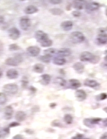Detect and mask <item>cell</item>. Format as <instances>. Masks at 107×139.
Instances as JSON below:
<instances>
[{
    "instance_id": "obj_1",
    "label": "cell",
    "mask_w": 107,
    "mask_h": 139,
    "mask_svg": "<svg viewBox=\"0 0 107 139\" xmlns=\"http://www.w3.org/2000/svg\"><path fill=\"white\" fill-rule=\"evenodd\" d=\"M80 59L81 62H89L93 64L98 63L100 58L89 51H84L80 56Z\"/></svg>"
},
{
    "instance_id": "obj_2",
    "label": "cell",
    "mask_w": 107,
    "mask_h": 139,
    "mask_svg": "<svg viewBox=\"0 0 107 139\" xmlns=\"http://www.w3.org/2000/svg\"><path fill=\"white\" fill-rule=\"evenodd\" d=\"M70 39L73 43L77 44L83 42L85 40V37L83 33L75 31L72 32L70 35Z\"/></svg>"
},
{
    "instance_id": "obj_3",
    "label": "cell",
    "mask_w": 107,
    "mask_h": 139,
    "mask_svg": "<svg viewBox=\"0 0 107 139\" xmlns=\"http://www.w3.org/2000/svg\"><path fill=\"white\" fill-rule=\"evenodd\" d=\"M23 61V57L21 55H17L15 57H9L5 59V64L7 65L17 67Z\"/></svg>"
},
{
    "instance_id": "obj_4",
    "label": "cell",
    "mask_w": 107,
    "mask_h": 139,
    "mask_svg": "<svg viewBox=\"0 0 107 139\" xmlns=\"http://www.w3.org/2000/svg\"><path fill=\"white\" fill-rule=\"evenodd\" d=\"M3 90L8 95H14L18 92V86L15 83H8L3 86Z\"/></svg>"
},
{
    "instance_id": "obj_5",
    "label": "cell",
    "mask_w": 107,
    "mask_h": 139,
    "mask_svg": "<svg viewBox=\"0 0 107 139\" xmlns=\"http://www.w3.org/2000/svg\"><path fill=\"white\" fill-rule=\"evenodd\" d=\"M35 38L37 42L41 43L49 39L47 34L43 32L42 31H37L35 33Z\"/></svg>"
},
{
    "instance_id": "obj_6",
    "label": "cell",
    "mask_w": 107,
    "mask_h": 139,
    "mask_svg": "<svg viewBox=\"0 0 107 139\" xmlns=\"http://www.w3.org/2000/svg\"><path fill=\"white\" fill-rule=\"evenodd\" d=\"M31 25V22L29 18L27 17H23L20 19L19 22V26L22 30L24 31L27 30Z\"/></svg>"
},
{
    "instance_id": "obj_7",
    "label": "cell",
    "mask_w": 107,
    "mask_h": 139,
    "mask_svg": "<svg viewBox=\"0 0 107 139\" xmlns=\"http://www.w3.org/2000/svg\"><path fill=\"white\" fill-rule=\"evenodd\" d=\"M101 120V118H86L84 120V124L89 127H93L95 124H98Z\"/></svg>"
},
{
    "instance_id": "obj_8",
    "label": "cell",
    "mask_w": 107,
    "mask_h": 139,
    "mask_svg": "<svg viewBox=\"0 0 107 139\" xmlns=\"http://www.w3.org/2000/svg\"><path fill=\"white\" fill-rule=\"evenodd\" d=\"M8 35L9 38L11 39L16 40L19 38L21 35V33L17 28L12 27L8 31Z\"/></svg>"
},
{
    "instance_id": "obj_9",
    "label": "cell",
    "mask_w": 107,
    "mask_h": 139,
    "mask_svg": "<svg viewBox=\"0 0 107 139\" xmlns=\"http://www.w3.org/2000/svg\"><path fill=\"white\" fill-rule=\"evenodd\" d=\"M27 53L32 57H36L40 54V49L37 46H30L26 49Z\"/></svg>"
},
{
    "instance_id": "obj_10",
    "label": "cell",
    "mask_w": 107,
    "mask_h": 139,
    "mask_svg": "<svg viewBox=\"0 0 107 139\" xmlns=\"http://www.w3.org/2000/svg\"><path fill=\"white\" fill-rule=\"evenodd\" d=\"M71 50L69 48H61L58 49L57 51L56 52V54L57 55L61 57H66L69 56L71 54Z\"/></svg>"
},
{
    "instance_id": "obj_11",
    "label": "cell",
    "mask_w": 107,
    "mask_h": 139,
    "mask_svg": "<svg viewBox=\"0 0 107 139\" xmlns=\"http://www.w3.org/2000/svg\"><path fill=\"white\" fill-rule=\"evenodd\" d=\"M85 8L87 10L93 11L98 10L100 8V4L98 3L95 2H89L86 5Z\"/></svg>"
},
{
    "instance_id": "obj_12",
    "label": "cell",
    "mask_w": 107,
    "mask_h": 139,
    "mask_svg": "<svg viewBox=\"0 0 107 139\" xmlns=\"http://www.w3.org/2000/svg\"><path fill=\"white\" fill-rule=\"evenodd\" d=\"M75 97L77 98L79 101H84L87 97V94L86 92L82 90V89H79L77 90L75 92Z\"/></svg>"
},
{
    "instance_id": "obj_13",
    "label": "cell",
    "mask_w": 107,
    "mask_h": 139,
    "mask_svg": "<svg viewBox=\"0 0 107 139\" xmlns=\"http://www.w3.org/2000/svg\"><path fill=\"white\" fill-rule=\"evenodd\" d=\"M73 26V23L70 21H66L62 22L61 24L62 29L65 31H70Z\"/></svg>"
},
{
    "instance_id": "obj_14",
    "label": "cell",
    "mask_w": 107,
    "mask_h": 139,
    "mask_svg": "<svg viewBox=\"0 0 107 139\" xmlns=\"http://www.w3.org/2000/svg\"><path fill=\"white\" fill-rule=\"evenodd\" d=\"M7 77L10 79H15L18 77V72L14 69H10L7 71L6 73Z\"/></svg>"
},
{
    "instance_id": "obj_15",
    "label": "cell",
    "mask_w": 107,
    "mask_h": 139,
    "mask_svg": "<svg viewBox=\"0 0 107 139\" xmlns=\"http://www.w3.org/2000/svg\"><path fill=\"white\" fill-rule=\"evenodd\" d=\"M73 69L79 74H81L84 72L85 67L81 62H77L73 65Z\"/></svg>"
},
{
    "instance_id": "obj_16",
    "label": "cell",
    "mask_w": 107,
    "mask_h": 139,
    "mask_svg": "<svg viewBox=\"0 0 107 139\" xmlns=\"http://www.w3.org/2000/svg\"><path fill=\"white\" fill-rule=\"evenodd\" d=\"M4 117L6 119H10L14 113V109L11 106H7L4 109Z\"/></svg>"
},
{
    "instance_id": "obj_17",
    "label": "cell",
    "mask_w": 107,
    "mask_h": 139,
    "mask_svg": "<svg viewBox=\"0 0 107 139\" xmlns=\"http://www.w3.org/2000/svg\"><path fill=\"white\" fill-rule=\"evenodd\" d=\"M84 85L91 88H95L96 87H98L99 85V83L95 80L87 79L84 81Z\"/></svg>"
},
{
    "instance_id": "obj_18",
    "label": "cell",
    "mask_w": 107,
    "mask_h": 139,
    "mask_svg": "<svg viewBox=\"0 0 107 139\" xmlns=\"http://www.w3.org/2000/svg\"><path fill=\"white\" fill-rule=\"evenodd\" d=\"M38 11V9L33 5H30L27 6L24 10V12L27 15H31L35 14Z\"/></svg>"
},
{
    "instance_id": "obj_19",
    "label": "cell",
    "mask_w": 107,
    "mask_h": 139,
    "mask_svg": "<svg viewBox=\"0 0 107 139\" xmlns=\"http://www.w3.org/2000/svg\"><path fill=\"white\" fill-rule=\"evenodd\" d=\"M96 40L101 44H105L107 43V34L102 33L98 35Z\"/></svg>"
},
{
    "instance_id": "obj_20",
    "label": "cell",
    "mask_w": 107,
    "mask_h": 139,
    "mask_svg": "<svg viewBox=\"0 0 107 139\" xmlns=\"http://www.w3.org/2000/svg\"><path fill=\"white\" fill-rule=\"evenodd\" d=\"M69 85L71 88L76 89L81 86V83L78 80L72 79L69 80Z\"/></svg>"
},
{
    "instance_id": "obj_21",
    "label": "cell",
    "mask_w": 107,
    "mask_h": 139,
    "mask_svg": "<svg viewBox=\"0 0 107 139\" xmlns=\"http://www.w3.org/2000/svg\"><path fill=\"white\" fill-rule=\"evenodd\" d=\"M26 114L22 111H17L15 115V119L18 122H22L26 119Z\"/></svg>"
},
{
    "instance_id": "obj_22",
    "label": "cell",
    "mask_w": 107,
    "mask_h": 139,
    "mask_svg": "<svg viewBox=\"0 0 107 139\" xmlns=\"http://www.w3.org/2000/svg\"><path fill=\"white\" fill-rule=\"evenodd\" d=\"M41 79L40 80L41 84L43 85H47L49 84L51 80V77L49 75L45 74L41 76Z\"/></svg>"
},
{
    "instance_id": "obj_23",
    "label": "cell",
    "mask_w": 107,
    "mask_h": 139,
    "mask_svg": "<svg viewBox=\"0 0 107 139\" xmlns=\"http://www.w3.org/2000/svg\"><path fill=\"white\" fill-rule=\"evenodd\" d=\"M45 69V66L41 63H37L33 66V70L34 72L37 73H41L43 72Z\"/></svg>"
},
{
    "instance_id": "obj_24",
    "label": "cell",
    "mask_w": 107,
    "mask_h": 139,
    "mask_svg": "<svg viewBox=\"0 0 107 139\" xmlns=\"http://www.w3.org/2000/svg\"><path fill=\"white\" fill-rule=\"evenodd\" d=\"M66 59L62 57H55L53 59V63L57 65H63L66 63Z\"/></svg>"
},
{
    "instance_id": "obj_25",
    "label": "cell",
    "mask_w": 107,
    "mask_h": 139,
    "mask_svg": "<svg viewBox=\"0 0 107 139\" xmlns=\"http://www.w3.org/2000/svg\"><path fill=\"white\" fill-rule=\"evenodd\" d=\"M49 12L53 15L60 16L63 14V11L60 8H52L49 10Z\"/></svg>"
},
{
    "instance_id": "obj_26",
    "label": "cell",
    "mask_w": 107,
    "mask_h": 139,
    "mask_svg": "<svg viewBox=\"0 0 107 139\" xmlns=\"http://www.w3.org/2000/svg\"><path fill=\"white\" fill-rule=\"evenodd\" d=\"M54 82L56 83V84L59 85L61 87H64L66 85V81L65 80L62 78H56L55 79Z\"/></svg>"
},
{
    "instance_id": "obj_27",
    "label": "cell",
    "mask_w": 107,
    "mask_h": 139,
    "mask_svg": "<svg viewBox=\"0 0 107 139\" xmlns=\"http://www.w3.org/2000/svg\"><path fill=\"white\" fill-rule=\"evenodd\" d=\"M51 58L52 57L50 56L45 55L43 56H41L39 57V59L41 62H43L46 63H48L51 62Z\"/></svg>"
},
{
    "instance_id": "obj_28",
    "label": "cell",
    "mask_w": 107,
    "mask_h": 139,
    "mask_svg": "<svg viewBox=\"0 0 107 139\" xmlns=\"http://www.w3.org/2000/svg\"><path fill=\"white\" fill-rule=\"evenodd\" d=\"M43 52L45 55L50 56L52 57V56L56 52V50L54 48H49V49L45 50L43 51Z\"/></svg>"
},
{
    "instance_id": "obj_29",
    "label": "cell",
    "mask_w": 107,
    "mask_h": 139,
    "mask_svg": "<svg viewBox=\"0 0 107 139\" xmlns=\"http://www.w3.org/2000/svg\"><path fill=\"white\" fill-rule=\"evenodd\" d=\"M64 122L67 124H71L73 122V118L71 115L69 114H66L64 117Z\"/></svg>"
},
{
    "instance_id": "obj_30",
    "label": "cell",
    "mask_w": 107,
    "mask_h": 139,
    "mask_svg": "<svg viewBox=\"0 0 107 139\" xmlns=\"http://www.w3.org/2000/svg\"><path fill=\"white\" fill-rule=\"evenodd\" d=\"M73 6L74 8L78 9V10H81L83 8V3L81 2V1H73Z\"/></svg>"
},
{
    "instance_id": "obj_31",
    "label": "cell",
    "mask_w": 107,
    "mask_h": 139,
    "mask_svg": "<svg viewBox=\"0 0 107 139\" xmlns=\"http://www.w3.org/2000/svg\"><path fill=\"white\" fill-rule=\"evenodd\" d=\"M7 100V96L4 92H0V104H4L6 103Z\"/></svg>"
},
{
    "instance_id": "obj_32",
    "label": "cell",
    "mask_w": 107,
    "mask_h": 139,
    "mask_svg": "<svg viewBox=\"0 0 107 139\" xmlns=\"http://www.w3.org/2000/svg\"><path fill=\"white\" fill-rule=\"evenodd\" d=\"M41 44V45L43 47H50L53 44V41L50 39H48V40L45 41L44 42H42Z\"/></svg>"
},
{
    "instance_id": "obj_33",
    "label": "cell",
    "mask_w": 107,
    "mask_h": 139,
    "mask_svg": "<svg viewBox=\"0 0 107 139\" xmlns=\"http://www.w3.org/2000/svg\"><path fill=\"white\" fill-rule=\"evenodd\" d=\"M9 49L10 51H16L21 49V47L17 44H11L9 45Z\"/></svg>"
},
{
    "instance_id": "obj_34",
    "label": "cell",
    "mask_w": 107,
    "mask_h": 139,
    "mask_svg": "<svg viewBox=\"0 0 107 139\" xmlns=\"http://www.w3.org/2000/svg\"><path fill=\"white\" fill-rule=\"evenodd\" d=\"M107 97V95L105 93H101L98 96H96V99L98 101H103L106 99Z\"/></svg>"
},
{
    "instance_id": "obj_35",
    "label": "cell",
    "mask_w": 107,
    "mask_h": 139,
    "mask_svg": "<svg viewBox=\"0 0 107 139\" xmlns=\"http://www.w3.org/2000/svg\"><path fill=\"white\" fill-rule=\"evenodd\" d=\"M72 15L75 17H80V15H81V13L79 11H73L72 12Z\"/></svg>"
},
{
    "instance_id": "obj_36",
    "label": "cell",
    "mask_w": 107,
    "mask_h": 139,
    "mask_svg": "<svg viewBox=\"0 0 107 139\" xmlns=\"http://www.w3.org/2000/svg\"><path fill=\"white\" fill-rule=\"evenodd\" d=\"M49 2L53 4H58L61 3L63 1H60V0H50Z\"/></svg>"
},
{
    "instance_id": "obj_37",
    "label": "cell",
    "mask_w": 107,
    "mask_h": 139,
    "mask_svg": "<svg viewBox=\"0 0 107 139\" xmlns=\"http://www.w3.org/2000/svg\"><path fill=\"white\" fill-rule=\"evenodd\" d=\"M52 125H54V126H56V127H58V126H61V123L60 122L59 120H54V121H53V123H52Z\"/></svg>"
},
{
    "instance_id": "obj_38",
    "label": "cell",
    "mask_w": 107,
    "mask_h": 139,
    "mask_svg": "<svg viewBox=\"0 0 107 139\" xmlns=\"http://www.w3.org/2000/svg\"><path fill=\"white\" fill-rule=\"evenodd\" d=\"M83 135L82 134H78L76 136H74L72 138V139H83Z\"/></svg>"
},
{
    "instance_id": "obj_39",
    "label": "cell",
    "mask_w": 107,
    "mask_h": 139,
    "mask_svg": "<svg viewBox=\"0 0 107 139\" xmlns=\"http://www.w3.org/2000/svg\"><path fill=\"white\" fill-rule=\"evenodd\" d=\"M19 125H20V124H19V123H18V122H12V123H11L9 125V126L13 127L18 126Z\"/></svg>"
},
{
    "instance_id": "obj_40",
    "label": "cell",
    "mask_w": 107,
    "mask_h": 139,
    "mask_svg": "<svg viewBox=\"0 0 107 139\" xmlns=\"http://www.w3.org/2000/svg\"><path fill=\"white\" fill-rule=\"evenodd\" d=\"M13 139H23V137L21 135L17 134L14 137Z\"/></svg>"
},
{
    "instance_id": "obj_41",
    "label": "cell",
    "mask_w": 107,
    "mask_h": 139,
    "mask_svg": "<svg viewBox=\"0 0 107 139\" xmlns=\"http://www.w3.org/2000/svg\"><path fill=\"white\" fill-rule=\"evenodd\" d=\"M100 139H107V133H104L100 138Z\"/></svg>"
},
{
    "instance_id": "obj_42",
    "label": "cell",
    "mask_w": 107,
    "mask_h": 139,
    "mask_svg": "<svg viewBox=\"0 0 107 139\" xmlns=\"http://www.w3.org/2000/svg\"><path fill=\"white\" fill-rule=\"evenodd\" d=\"M4 22V18L3 16H0V24H2Z\"/></svg>"
},
{
    "instance_id": "obj_43",
    "label": "cell",
    "mask_w": 107,
    "mask_h": 139,
    "mask_svg": "<svg viewBox=\"0 0 107 139\" xmlns=\"http://www.w3.org/2000/svg\"><path fill=\"white\" fill-rule=\"evenodd\" d=\"M103 125L105 126H107V118H105V119H104L103 122Z\"/></svg>"
},
{
    "instance_id": "obj_44",
    "label": "cell",
    "mask_w": 107,
    "mask_h": 139,
    "mask_svg": "<svg viewBox=\"0 0 107 139\" xmlns=\"http://www.w3.org/2000/svg\"><path fill=\"white\" fill-rule=\"evenodd\" d=\"M2 75H3V72H2V70H1V69H0V78H1V77H2Z\"/></svg>"
},
{
    "instance_id": "obj_45",
    "label": "cell",
    "mask_w": 107,
    "mask_h": 139,
    "mask_svg": "<svg viewBox=\"0 0 107 139\" xmlns=\"http://www.w3.org/2000/svg\"><path fill=\"white\" fill-rule=\"evenodd\" d=\"M103 110H104V111H105V112L107 114V107L104 108L103 109Z\"/></svg>"
},
{
    "instance_id": "obj_46",
    "label": "cell",
    "mask_w": 107,
    "mask_h": 139,
    "mask_svg": "<svg viewBox=\"0 0 107 139\" xmlns=\"http://www.w3.org/2000/svg\"><path fill=\"white\" fill-rule=\"evenodd\" d=\"M104 61H105L107 62V55H106V56H105L104 57Z\"/></svg>"
},
{
    "instance_id": "obj_47",
    "label": "cell",
    "mask_w": 107,
    "mask_h": 139,
    "mask_svg": "<svg viewBox=\"0 0 107 139\" xmlns=\"http://www.w3.org/2000/svg\"><path fill=\"white\" fill-rule=\"evenodd\" d=\"M104 53H105V55H107V50H105V51H104Z\"/></svg>"
},
{
    "instance_id": "obj_48",
    "label": "cell",
    "mask_w": 107,
    "mask_h": 139,
    "mask_svg": "<svg viewBox=\"0 0 107 139\" xmlns=\"http://www.w3.org/2000/svg\"><path fill=\"white\" fill-rule=\"evenodd\" d=\"M83 139H90V138H83Z\"/></svg>"
},
{
    "instance_id": "obj_49",
    "label": "cell",
    "mask_w": 107,
    "mask_h": 139,
    "mask_svg": "<svg viewBox=\"0 0 107 139\" xmlns=\"http://www.w3.org/2000/svg\"><path fill=\"white\" fill-rule=\"evenodd\" d=\"M1 52H0V55H1Z\"/></svg>"
}]
</instances>
